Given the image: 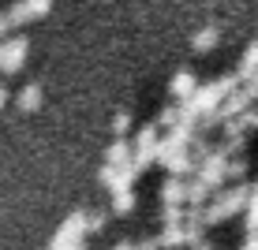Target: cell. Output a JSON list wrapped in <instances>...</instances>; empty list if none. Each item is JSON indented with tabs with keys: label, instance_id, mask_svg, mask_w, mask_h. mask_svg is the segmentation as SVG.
Wrapping results in <instances>:
<instances>
[{
	"label": "cell",
	"instance_id": "1",
	"mask_svg": "<svg viewBox=\"0 0 258 250\" xmlns=\"http://www.w3.org/2000/svg\"><path fill=\"white\" fill-rule=\"evenodd\" d=\"M243 250H258V235H251V239H247V246Z\"/></svg>",
	"mask_w": 258,
	"mask_h": 250
},
{
	"label": "cell",
	"instance_id": "2",
	"mask_svg": "<svg viewBox=\"0 0 258 250\" xmlns=\"http://www.w3.org/2000/svg\"><path fill=\"white\" fill-rule=\"evenodd\" d=\"M139 250H154V243H142V246H139Z\"/></svg>",
	"mask_w": 258,
	"mask_h": 250
}]
</instances>
